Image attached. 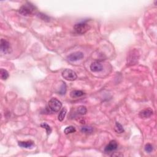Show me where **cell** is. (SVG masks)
<instances>
[{
    "label": "cell",
    "instance_id": "e0dca14e",
    "mask_svg": "<svg viewBox=\"0 0 157 157\" xmlns=\"http://www.w3.org/2000/svg\"><path fill=\"white\" fill-rule=\"evenodd\" d=\"M77 112L80 115H85L87 112V109L84 106H80L77 109Z\"/></svg>",
    "mask_w": 157,
    "mask_h": 157
},
{
    "label": "cell",
    "instance_id": "d6986e66",
    "mask_svg": "<svg viewBox=\"0 0 157 157\" xmlns=\"http://www.w3.org/2000/svg\"><path fill=\"white\" fill-rule=\"evenodd\" d=\"M41 126L42 128L46 130V132L47 135H49L51 133V132H52V128H51L50 126L48 124H47L46 123H42V124L41 125Z\"/></svg>",
    "mask_w": 157,
    "mask_h": 157
},
{
    "label": "cell",
    "instance_id": "ba28073f",
    "mask_svg": "<svg viewBox=\"0 0 157 157\" xmlns=\"http://www.w3.org/2000/svg\"><path fill=\"white\" fill-rule=\"evenodd\" d=\"M118 147V144L117 142L113 140V141H111L110 142L108 145L106 146L104 148V152L106 153H111L112 152L115 151Z\"/></svg>",
    "mask_w": 157,
    "mask_h": 157
},
{
    "label": "cell",
    "instance_id": "7c38bea8",
    "mask_svg": "<svg viewBox=\"0 0 157 157\" xmlns=\"http://www.w3.org/2000/svg\"><path fill=\"white\" fill-rule=\"evenodd\" d=\"M85 95V93L81 90H73L70 93V96L73 98H78Z\"/></svg>",
    "mask_w": 157,
    "mask_h": 157
},
{
    "label": "cell",
    "instance_id": "9a60e30c",
    "mask_svg": "<svg viewBox=\"0 0 157 157\" xmlns=\"http://www.w3.org/2000/svg\"><path fill=\"white\" fill-rule=\"evenodd\" d=\"M0 75H1V79L4 80H7L9 76V73L6 69H0Z\"/></svg>",
    "mask_w": 157,
    "mask_h": 157
},
{
    "label": "cell",
    "instance_id": "6da1fadb",
    "mask_svg": "<svg viewBox=\"0 0 157 157\" xmlns=\"http://www.w3.org/2000/svg\"><path fill=\"white\" fill-rule=\"evenodd\" d=\"M61 107L62 104L61 102L55 98H52L48 102L46 109L49 112L55 113L60 111Z\"/></svg>",
    "mask_w": 157,
    "mask_h": 157
},
{
    "label": "cell",
    "instance_id": "ac0fdd59",
    "mask_svg": "<svg viewBox=\"0 0 157 157\" xmlns=\"http://www.w3.org/2000/svg\"><path fill=\"white\" fill-rule=\"evenodd\" d=\"M76 131L75 127L73 126H69L66 127L64 130V133L65 134H69L71 133H74Z\"/></svg>",
    "mask_w": 157,
    "mask_h": 157
},
{
    "label": "cell",
    "instance_id": "52a82bcc",
    "mask_svg": "<svg viewBox=\"0 0 157 157\" xmlns=\"http://www.w3.org/2000/svg\"><path fill=\"white\" fill-rule=\"evenodd\" d=\"M84 57V55L82 52H75L69 55L67 58L70 61H76L82 60Z\"/></svg>",
    "mask_w": 157,
    "mask_h": 157
},
{
    "label": "cell",
    "instance_id": "8992f818",
    "mask_svg": "<svg viewBox=\"0 0 157 157\" xmlns=\"http://www.w3.org/2000/svg\"><path fill=\"white\" fill-rule=\"evenodd\" d=\"M0 46H1L0 47V49H1V52L5 54L11 52V47L10 43L6 39H1V44H0Z\"/></svg>",
    "mask_w": 157,
    "mask_h": 157
},
{
    "label": "cell",
    "instance_id": "4fadbf2b",
    "mask_svg": "<svg viewBox=\"0 0 157 157\" xmlns=\"http://www.w3.org/2000/svg\"><path fill=\"white\" fill-rule=\"evenodd\" d=\"M114 130L118 134L123 133L125 131L124 127H123V126L118 122L116 123V125H115V126H114Z\"/></svg>",
    "mask_w": 157,
    "mask_h": 157
},
{
    "label": "cell",
    "instance_id": "2e32d148",
    "mask_svg": "<svg viewBox=\"0 0 157 157\" xmlns=\"http://www.w3.org/2000/svg\"><path fill=\"white\" fill-rule=\"evenodd\" d=\"M66 112H67V109L65 108H63L61 109V111L60 112V114H59V115L58 116V118L59 121L62 122L63 120H64V118H65V116L66 114Z\"/></svg>",
    "mask_w": 157,
    "mask_h": 157
},
{
    "label": "cell",
    "instance_id": "44dd1931",
    "mask_svg": "<svg viewBox=\"0 0 157 157\" xmlns=\"http://www.w3.org/2000/svg\"><path fill=\"white\" fill-rule=\"evenodd\" d=\"M144 149H145L146 152L150 153L154 150V147H153L152 145H151L150 144H147L145 146V147H144Z\"/></svg>",
    "mask_w": 157,
    "mask_h": 157
},
{
    "label": "cell",
    "instance_id": "7a4b0ae2",
    "mask_svg": "<svg viewBox=\"0 0 157 157\" xmlns=\"http://www.w3.org/2000/svg\"><path fill=\"white\" fill-rule=\"evenodd\" d=\"M140 55L139 51L136 49H133L130 51L126 58L127 65L128 66H133L137 64L139 60Z\"/></svg>",
    "mask_w": 157,
    "mask_h": 157
},
{
    "label": "cell",
    "instance_id": "277c9868",
    "mask_svg": "<svg viewBox=\"0 0 157 157\" xmlns=\"http://www.w3.org/2000/svg\"><path fill=\"white\" fill-rule=\"evenodd\" d=\"M62 77L69 81H74L77 78V75L75 72L70 69H65L62 72Z\"/></svg>",
    "mask_w": 157,
    "mask_h": 157
},
{
    "label": "cell",
    "instance_id": "5b68a950",
    "mask_svg": "<svg viewBox=\"0 0 157 157\" xmlns=\"http://www.w3.org/2000/svg\"><path fill=\"white\" fill-rule=\"evenodd\" d=\"M34 10H35V7L30 3H28V5H23L20 8L19 13L24 16H29L33 13Z\"/></svg>",
    "mask_w": 157,
    "mask_h": 157
},
{
    "label": "cell",
    "instance_id": "9c48e42d",
    "mask_svg": "<svg viewBox=\"0 0 157 157\" xmlns=\"http://www.w3.org/2000/svg\"><path fill=\"white\" fill-rule=\"evenodd\" d=\"M152 109L150 108H147L142 110L139 114V116L141 118H147L150 117L153 115Z\"/></svg>",
    "mask_w": 157,
    "mask_h": 157
},
{
    "label": "cell",
    "instance_id": "ffe728a7",
    "mask_svg": "<svg viewBox=\"0 0 157 157\" xmlns=\"http://www.w3.org/2000/svg\"><path fill=\"white\" fill-rule=\"evenodd\" d=\"M61 83H62V84L61 86V88L60 89V90H59L58 93L61 95H65L66 93V84L65 82H61Z\"/></svg>",
    "mask_w": 157,
    "mask_h": 157
},
{
    "label": "cell",
    "instance_id": "5bb4252c",
    "mask_svg": "<svg viewBox=\"0 0 157 157\" xmlns=\"http://www.w3.org/2000/svg\"><path fill=\"white\" fill-rule=\"evenodd\" d=\"M81 131L85 134H91L93 133V128L92 126H84L81 128Z\"/></svg>",
    "mask_w": 157,
    "mask_h": 157
},
{
    "label": "cell",
    "instance_id": "8fae6325",
    "mask_svg": "<svg viewBox=\"0 0 157 157\" xmlns=\"http://www.w3.org/2000/svg\"><path fill=\"white\" fill-rule=\"evenodd\" d=\"M18 144L20 147L22 148H31L35 146V144H34L33 141H20L19 142Z\"/></svg>",
    "mask_w": 157,
    "mask_h": 157
},
{
    "label": "cell",
    "instance_id": "30bf717a",
    "mask_svg": "<svg viewBox=\"0 0 157 157\" xmlns=\"http://www.w3.org/2000/svg\"><path fill=\"white\" fill-rule=\"evenodd\" d=\"M90 69L94 73H98V72H101L103 70V67L100 62L95 61L91 64Z\"/></svg>",
    "mask_w": 157,
    "mask_h": 157
},
{
    "label": "cell",
    "instance_id": "3957f363",
    "mask_svg": "<svg viewBox=\"0 0 157 157\" xmlns=\"http://www.w3.org/2000/svg\"><path fill=\"white\" fill-rule=\"evenodd\" d=\"M90 27L89 26L86 22H82L75 24L74 26L75 31L79 35H83L90 29Z\"/></svg>",
    "mask_w": 157,
    "mask_h": 157
}]
</instances>
